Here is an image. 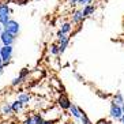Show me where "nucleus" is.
Instances as JSON below:
<instances>
[{"instance_id":"obj_1","label":"nucleus","mask_w":124,"mask_h":124,"mask_svg":"<svg viewBox=\"0 0 124 124\" xmlns=\"http://www.w3.org/2000/svg\"><path fill=\"white\" fill-rule=\"evenodd\" d=\"M12 55H14L12 45H1V48H0V57H1V62H3L4 67H7L11 63Z\"/></svg>"},{"instance_id":"obj_2","label":"nucleus","mask_w":124,"mask_h":124,"mask_svg":"<svg viewBox=\"0 0 124 124\" xmlns=\"http://www.w3.org/2000/svg\"><path fill=\"white\" fill-rule=\"evenodd\" d=\"M3 30H6V31H8L10 34H12V36H18L19 34V30H21V26H19V23L16 22V21H14V19H10L6 25H3Z\"/></svg>"},{"instance_id":"obj_3","label":"nucleus","mask_w":124,"mask_h":124,"mask_svg":"<svg viewBox=\"0 0 124 124\" xmlns=\"http://www.w3.org/2000/svg\"><path fill=\"white\" fill-rule=\"evenodd\" d=\"M56 102H57L56 105H57L59 108L63 110V112H64V110H68V108L71 106V104H72V102L70 101L68 95H67L66 93H60V94H59V97H57V101H56Z\"/></svg>"},{"instance_id":"obj_4","label":"nucleus","mask_w":124,"mask_h":124,"mask_svg":"<svg viewBox=\"0 0 124 124\" xmlns=\"http://www.w3.org/2000/svg\"><path fill=\"white\" fill-rule=\"evenodd\" d=\"M109 115L112 119L115 120H120L121 116H123V110H121V105H117L115 102L110 104V109H109Z\"/></svg>"},{"instance_id":"obj_5","label":"nucleus","mask_w":124,"mask_h":124,"mask_svg":"<svg viewBox=\"0 0 124 124\" xmlns=\"http://www.w3.org/2000/svg\"><path fill=\"white\" fill-rule=\"evenodd\" d=\"M68 115L71 119H74V121H79L80 120V115H82V109L75 104H71V106L68 108Z\"/></svg>"},{"instance_id":"obj_6","label":"nucleus","mask_w":124,"mask_h":124,"mask_svg":"<svg viewBox=\"0 0 124 124\" xmlns=\"http://www.w3.org/2000/svg\"><path fill=\"white\" fill-rule=\"evenodd\" d=\"M15 41V36L10 34L8 31L6 30H1V33H0V42L3 45H12Z\"/></svg>"},{"instance_id":"obj_7","label":"nucleus","mask_w":124,"mask_h":124,"mask_svg":"<svg viewBox=\"0 0 124 124\" xmlns=\"http://www.w3.org/2000/svg\"><path fill=\"white\" fill-rule=\"evenodd\" d=\"M57 38H59V44H57L59 52H60V53H64L67 45H68V42H70V37L67 36V34H62V36H59Z\"/></svg>"},{"instance_id":"obj_8","label":"nucleus","mask_w":124,"mask_h":124,"mask_svg":"<svg viewBox=\"0 0 124 124\" xmlns=\"http://www.w3.org/2000/svg\"><path fill=\"white\" fill-rule=\"evenodd\" d=\"M16 100H19L25 106H29L30 104H31V101H33V97H31L30 93H25V91H22V93H19L18 94V98Z\"/></svg>"},{"instance_id":"obj_9","label":"nucleus","mask_w":124,"mask_h":124,"mask_svg":"<svg viewBox=\"0 0 124 124\" xmlns=\"http://www.w3.org/2000/svg\"><path fill=\"white\" fill-rule=\"evenodd\" d=\"M0 113H1V116L3 117H11L14 113H12V109H11V104L10 102H4L1 108H0Z\"/></svg>"},{"instance_id":"obj_10","label":"nucleus","mask_w":124,"mask_h":124,"mask_svg":"<svg viewBox=\"0 0 124 124\" xmlns=\"http://www.w3.org/2000/svg\"><path fill=\"white\" fill-rule=\"evenodd\" d=\"M11 109H12V113H14V115H19L22 110H25V105H23L19 100H15V101L11 102Z\"/></svg>"},{"instance_id":"obj_11","label":"nucleus","mask_w":124,"mask_h":124,"mask_svg":"<svg viewBox=\"0 0 124 124\" xmlns=\"http://www.w3.org/2000/svg\"><path fill=\"white\" fill-rule=\"evenodd\" d=\"M31 119H33V124H44V121H45V119H44V116H42V113L41 112H33L31 115Z\"/></svg>"},{"instance_id":"obj_12","label":"nucleus","mask_w":124,"mask_h":124,"mask_svg":"<svg viewBox=\"0 0 124 124\" xmlns=\"http://www.w3.org/2000/svg\"><path fill=\"white\" fill-rule=\"evenodd\" d=\"M71 23H68V22H66V23H63L62 25V27H60V30L57 31V37L59 36H62V34H68L70 31H71Z\"/></svg>"},{"instance_id":"obj_13","label":"nucleus","mask_w":124,"mask_h":124,"mask_svg":"<svg viewBox=\"0 0 124 124\" xmlns=\"http://www.w3.org/2000/svg\"><path fill=\"white\" fill-rule=\"evenodd\" d=\"M83 19H85V16H83V14H82V11H75L72 14V22L80 23Z\"/></svg>"},{"instance_id":"obj_14","label":"nucleus","mask_w":124,"mask_h":124,"mask_svg":"<svg viewBox=\"0 0 124 124\" xmlns=\"http://www.w3.org/2000/svg\"><path fill=\"white\" fill-rule=\"evenodd\" d=\"M93 11H94V6H91V4H86V7L82 10V14H83V16L86 18V16L90 15Z\"/></svg>"},{"instance_id":"obj_15","label":"nucleus","mask_w":124,"mask_h":124,"mask_svg":"<svg viewBox=\"0 0 124 124\" xmlns=\"http://www.w3.org/2000/svg\"><path fill=\"white\" fill-rule=\"evenodd\" d=\"M10 12H4V14H0V25L3 26V25H6V23L10 21Z\"/></svg>"},{"instance_id":"obj_16","label":"nucleus","mask_w":124,"mask_h":124,"mask_svg":"<svg viewBox=\"0 0 124 124\" xmlns=\"http://www.w3.org/2000/svg\"><path fill=\"white\" fill-rule=\"evenodd\" d=\"M115 104H117V105H123L124 104V98H123V95H121V93H116V95L113 97V101Z\"/></svg>"},{"instance_id":"obj_17","label":"nucleus","mask_w":124,"mask_h":124,"mask_svg":"<svg viewBox=\"0 0 124 124\" xmlns=\"http://www.w3.org/2000/svg\"><path fill=\"white\" fill-rule=\"evenodd\" d=\"M80 124H91L90 119H89V116L85 113V110L82 109V115H80V120H79Z\"/></svg>"},{"instance_id":"obj_18","label":"nucleus","mask_w":124,"mask_h":124,"mask_svg":"<svg viewBox=\"0 0 124 124\" xmlns=\"http://www.w3.org/2000/svg\"><path fill=\"white\" fill-rule=\"evenodd\" d=\"M49 51H51V53L53 56H57L60 55V52H59V46L57 44H51V46H49Z\"/></svg>"},{"instance_id":"obj_19","label":"nucleus","mask_w":124,"mask_h":124,"mask_svg":"<svg viewBox=\"0 0 124 124\" xmlns=\"http://www.w3.org/2000/svg\"><path fill=\"white\" fill-rule=\"evenodd\" d=\"M4 12H11V10L8 7V4L0 1V14H4Z\"/></svg>"},{"instance_id":"obj_20","label":"nucleus","mask_w":124,"mask_h":124,"mask_svg":"<svg viewBox=\"0 0 124 124\" xmlns=\"http://www.w3.org/2000/svg\"><path fill=\"white\" fill-rule=\"evenodd\" d=\"M22 124H33V119H31V116L30 115H26L25 120H23Z\"/></svg>"},{"instance_id":"obj_21","label":"nucleus","mask_w":124,"mask_h":124,"mask_svg":"<svg viewBox=\"0 0 124 124\" xmlns=\"http://www.w3.org/2000/svg\"><path fill=\"white\" fill-rule=\"evenodd\" d=\"M95 124H112V123H110L109 120H105V119H101V120H98V121H97Z\"/></svg>"},{"instance_id":"obj_22","label":"nucleus","mask_w":124,"mask_h":124,"mask_svg":"<svg viewBox=\"0 0 124 124\" xmlns=\"http://www.w3.org/2000/svg\"><path fill=\"white\" fill-rule=\"evenodd\" d=\"M15 1H16V3H19V4H26L29 0H15Z\"/></svg>"},{"instance_id":"obj_23","label":"nucleus","mask_w":124,"mask_h":124,"mask_svg":"<svg viewBox=\"0 0 124 124\" xmlns=\"http://www.w3.org/2000/svg\"><path fill=\"white\" fill-rule=\"evenodd\" d=\"M1 3H6V4H10V3H12V1H15V0H0Z\"/></svg>"},{"instance_id":"obj_24","label":"nucleus","mask_w":124,"mask_h":124,"mask_svg":"<svg viewBox=\"0 0 124 124\" xmlns=\"http://www.w3.org/2000/svg\"><path fill=\"white\" fill-rule=\"evenodd\" d=\"M4 68H6V67H4L3 64H1V66H0V77L3 75V72H4Z\"/></svg>"},{"instance_id":"obj_25","label":"nucleus","mask_w":124,"mask_h":124,"mask_svg":"<svg viewBox=\"0 0 124 124\" xmlns=\"http://www.w3.org/2000/svg\"><path fill=\"white\" fill-rule=\"evenodd\" d=\"M70 4L71 6H75V4H78V0H70Z\"/></svg>"},{"instance_id":"obj_26","label":"nucleus","mask_w":124,"mask_h":124,"mask_svg":"<svg viewBox=\"0 0 124 124\" xmlns=\"http://www.w3.org/2000/svg\"><path fill=\"white\" fill-rule=\"evenodd\" d=\"M120 120H121V124H124V115L121 116V119H120Z\"/></svg>"},{"instance_id":"obj_27","label":"nucleus","mask_w":124,"mask_h":124,"mask_svg":"<svg viewBox=\"0 0 124 124\" xmlns=\"http://www.w3.org/2000/svg\"><path fill=\"white\" fill-rule=\"evenodd\" d=\"M121 110H123V115H124V104L121 105Z\"/></svg>"},{"instance_id":"obj_28","label":"nucleus","mask_w":124,"mask_h":124,"mask_svg":"<svg viewBox=\"0 0 124 124\" xmlns=\"http://www.w3.org/2000/svg\"><path fill=\"white\" fill-rule=\"evenodd\" d=\"M1 64H3V62H1V57H0V66H1Z\"/></svg>"},{"instance_id":"obj_29","label":"nucleus","mask_w":124,"mask_h":124,"mask_svg":"<svg viewBox=\"0 0 124 124\" xmlns=\"http://www.w3.org/2000/svg\"><path fill=\"white\" fill-rule=\"evenodd\" d=\"M1 29H3V26H1V25H0V31H1Z\"/></svg>"},{"instance_id":"obj_30","label":"nucleus","mask_w":124,"mask_h":124,"mask_svg":"<svg viewBox=\"0 0 124 124\" xmlns=\"http://www.w3.org/2000/svg\"><path fill=\"white\" fill-rule=\"evenodd\" d=\"M0 48H1V45H0Z\"/></svg>"}]
</instances>
